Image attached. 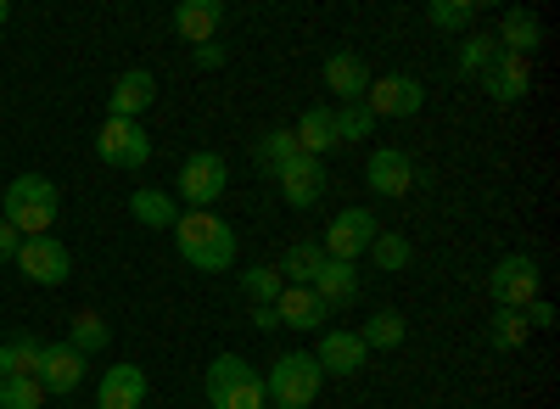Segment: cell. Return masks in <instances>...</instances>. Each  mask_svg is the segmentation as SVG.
Masks as SVG:
<instances>
[{
	"instance_id": "obj_15",
	"label": "cell",
	"mask_w": 560,
	"mask_h": 409,
	"mask_svg": "<svg viewBox=\"0 0 560 409\" xmlns=\"http://www.w3.org/2000/svg\"><path fill=\"white\" fill-rule=\"evenodd\" d=\"M308 292L325 303V308H348L353 297H359V264H342V258H325L319 269H314V281H308Z\"/></svg>"
},
{
	"instance_id": "obj_7",
	"label": "cell",
	"mask_w": 560,
	"mask_h": 409,
	"mask_svg": "<svg viewBox=\"0 0 560 409\" xmlns=\"http://www.w3.org/2000/svg\"><path fill=\"white\" fill-rule=\"evenodd\" d=\"M364 107H370V118H415L420 107H427V84L420 79H409V73H382V79H370V90H364Z\"/></svg>"
},
{
	"instance_id": "obj_4",
	"label": "cell",
	"mask_w": 560,
	"mask_h": 409,
	"mask_svg": "<svg viewBox=\"0 0 560 409\" xmlns=\"http://www.w3.org/2000/svg\"><path fill=\"white\" fill-rule=\"evenodd\" d=\"M208 404L213 409H264L269 393H264V376L242 353H219L208 365Z\"/></svg>"
},
{
	"instance_id": "obj_33",
	"label": "cell",
	"mask_w": 560,
	"mask_h": 409,
	"mask_svg": "<svg viewBox=\"0 0 560 409\" xmlns=\"http://www.w3.org/2000/svg\"><path fill=\"white\" fill-rule=\"evenodd\" d=\"M427 17H432V28H471L477 23V0H432L427 7Z\"/></svg>"
},
{
	"instance_id": "obj_23",
	"label": "cell",
	"mask_w": 560,
	"mask_h": 409,
	"mask_svg": "<svg viewBox=\"0 0 560 409\" xmlns=\"http://www.w3.org/2000/svg\"><path fill=\"white\" fill-rule=\"evenodd\" d=\"M325 84H331V96H342V102H364L370 68L353 51H337V57H325Z\"/></svg>"
},
{
	"instance_id": "obj_22",
	"label": "cell",
	"mask_w": 560,
	"mask_h": 409,
	"mask_svg": "<svg viewBox=\"0 0 560 409\" xmlns=\"http://www.w3.org/2000/svg\"><path fill=\"white\" fill-rule=\"evenodd\" d=\"M493 39H499L504 57H527V51H538V45H544V23L527 7H516V12H504V23H499Z\"/></svg>"
},
{
	"instance_id": "obj_14",
	"label": "cell",
	"mask_w": 560,
	"mask_h": 409,
	"mask_svg": "<svg viewBox=\"0 0 560 409\" xmlns=\"http://www.w3.org/2000/svg\"><path fill=\"white\" fill-rule=\"evenodd\" d=\"M152 102H158V79H152L147 68H129V73H118L113 96H107V118H129V124H140V113H147Z\"/></svg>"
},
{
	"instance_id": "obj_20",
	"label": "cell",
	"mask_w": 560,
	"mask_h": 409,
	"mask_svg": "<svg viewBox=\"0 0 560 409\" xmlns=\"http://www.w3.org/2000/svg\"><path fill=\"white\" fill-rule=\"evenodd\" d=\"M275 314H280V326H292V331H319L325 326V308L308 287H280V297H275Z\"/></svg>"
},
{
	"instance_id": "obj_17",
	"label": "cell",
	"mask_w": 560,
	"mask_h": 409,
	"mask_svg": "<svg viewBox=\"0 0 560 409\" xmlns=\"http://www.w3.org/2000/svg\"><path fill=\"white\" fill-rule=\"evenodd\" d=\"M147 404V371L140 365H113L96 387V409H140Z\"/></svg>"
},
{
	"instance_id": "obj_34",
	"label": "cell",
	"mask_w": 560,
	"mask_h": 409,
	"mask_svg": "<svg viewBox=\"0 0 560 409\" xmlns=\"http://www.w3.org/2000/svg\"><path fill=\"white\" fill-rule=\"evenodd\" d=\"M45 404V387L34 376H7L0 382V409H39Z\"/></svg>"
},
{
	"instance_id": "obj_16",
	"label": "cell",
	"mask_w": 560,
	"mask_h": 409,
	"mask_svg": "<svg viewBox=\"0 0 560 409\" xmlns=\"http://www.w3.org/2000/svg\"><path fill=\"white\" fill-rule=\"evenodd\" d=\"M275 186H280V202L303 213V208H314V202L325 197V163H314V157H298L287 174L275 179Z\"/></svg>"
},
{
	"instance_id": "obj_31",
	"label": "cell",
	"mask_w": 560,
	"mask_h": 409,
	"mask_svg": "<svg viewBox=\"0 0 560 409\" xmlns=\"http://www.w3.org/2000/svg\"><path fill=\"white\" fill-rule=\"evenodd\" d=\"M527 320H522V308H493V320H488V342L499 348V353H516V348H527Z\"/></svg>"
},
{
	"instance_id": "obj_1",
	"label": "cell",
	"mask_w": 560,
	"mask_h": 409,
	"mask_svg": "<svg viewBox=\"0 0 560 409\" xmlns=\"http://www.w3.org/2000/svg\"><path fill=\"white\" fill-rule=\"evenodd\" d=\"M174 247L191 269H202V276H219V269L236 264V231H230L213 208H185L174 219Z\"/></svg>"
},
{
	"instance_id": "obj_26",
	"label": "cell",
	"mask_w": 560,
	"mask_h": 409,
	"mask_svg": "<svg viewBox=\"0 0 560 409\" xmlns=\"http://www.w3.org/2000/svg\"><path fill=\"white\" fill-rule=\"evenodd\" d=\"M39 337H28V331H18V337H7L0 342V382L7 376H34L39 371Z\"/></svg>"
},
{
	"instance_id": "obj_12",
	"label": "cell",
	"mask_w": 560,
	"mask_h": 409,
	"mask_svg": "<svg viewBox=\"0 0 560 409\" xmlns=\"http://www.w3.org/2000/svg\"><path fill=\"white\" fill-rule=\"evenodd\" d=\"M364 186L376 191V197H404V191L415 186V157L398 152V147L370 152V163H364Z\"/></svg>"
},
{
	"instance_id": "obj_18",
	"label": "cell",
	"mask_w": 560,
	"mask_h": 409,
	"mask_svg": "<svg viewBox=\"0 0 560 409\" xmlns=\"http://www.w3.org/2000/svg\"><path fill=\"white\" fill-rule=\"evenodd\" d=\"M482 90L499 102V107H510V102H522L527 90H533V68H527V57H504L499 51V62L482 73Z\"/></svg>"
},
{
	"instance_id": "obj_10",
	"label": "cell",
	"mask_w": 560,
	"mask_h": 409,
	"mask_svg": "<svg viewBox=\"0 0 560 409\" xmlns=\"http://www.w3.org/2000/svg\"><path fill=\"white\" fill-rule=\"evenodd\" d=\"M382 231H376V213L370 208H342L337 219H331V231H325V258H342V264H353L359 253H370V242H376Z\"/></svg>"
},
{
	"instance_id": "obj_35",
	"label": "cell",
	"mask_w": 560,
	"mask_h": 409,
	"mask_svg": "<svg viewBox=\"0 0 560 409\" xmlns=\"http://www.w3.org/2000/svg\"><path fill=\"white\" fill-rule=\"evenodd\" d=\"M280 287H287V281L275 276V264H253V269H242V292H247L253 303H275Z\"/></svg>"
},
{
	"instance_id": "obj_25",
	"label": "cell",
	"mask_w": 560,
	"mask_h": 409,
	"mask_svg": "<svg viewBox=\"0 0 560 409\" xmlns=\"http://www.w3.org/2000/svg\"><path fill=\"white\" fill-rule=\"evenodd\" d=\"M493 62H499V39H493V34H465V39H459V51H454L459 79H482Z\"/></svg>"
},
{
	"instance_id": "obj_3",
	"label": "cell",
	"mask_w": 560,
	"mask_h": 409,
	"mask_svg": "<svg viewBox=\"0 0 560 409\" xmlns=\"http://www.w3.org/2000/svg\"><path fill=\"white\" fill-rule=\"evenodd\" d=\"M319 387H325V371L314 365V353H303V348L280 353L275 371L264 376V393H269L275 409H308L319 398Z\"/></svg>"
},
{
	"instance_id": "obj_24",
	"label": "cell",
	"mask_w": 560,
	"mask_h": 409,
	"mask_svg": "<svg viewBox=\"0 0 560 409\" xmlns=\"http://www.w3.org/2000/svg\"><path fill=\"white\" fill-rule=\"evenodd\" d=\"M298 157H303V152H298V141H292V129H269V135H258V147H253V163H258V174H269V179H280Z\"/></svg>"
},
{
	"instance_id": "obj_6",
	"label": "cell",
	"mask_w": 560,
	"mask_h": 409,
	"mask_svg": "<svg viewBox=\"0 0 560 409\" xmlns=\"http://www.w3.org/2000/svg\"><path fill=\"white\" fill-rule=\"evenodd\" d=\"M230 186V163L219 152H191L179 163V202L185 208H213Z\"/></svg>"
},
{
	"instance_id": "obj_19",
	"label": "cell",
	"mask_w": 560,
	"mask_h": 409,
	"mask_svg": "<svg viewBox=\"0 0 560 409\" xmlns=\"http://www.w3.org/2000/svg\"><path fill=\"white\" fill-rule=\"evenodd\" d=\"M292 141L303 157H331L337 152V129H331V107H303V118L292 124Z\"/></svg>"
},
{
	"instance_id": "obj_28",
	"label": "cell",
	"mask_w": 560,
	"mask_h": 409,
	"mask_svg": "<svg viewBox=\"0 0 560 409\" xmlns=\"http://www.w3.org/2000/svg\"><path fill=\"white\" fill-rule=\"evenodd\" d=\"M129 213H135L140 224H152V231H174V219H179V208L168 202V191H152V186H140V191L129 197Z\"/></svg>"
},
{
	"instance_id": "obj_27",
	"label": "cell",
	"mask_w": 560,
	"mask_h": 409,
	"mask_svg": "<svg viewBox=\"0 0 560 409\" xmlns=\"http://www.w3.org/2000/svg\"><path fill=\"white\" fill-rule=\"evenodd\" d=\"M319 264H325V247H319V242H298V247H287V253H280L275 276H280V281H292V287H308Z\"/></svg>"
},
{
	"instance_id": "obj_36",
	"label": "cell",
	"mask_w": 560,
	"mask_h": 409,
	"mask_svg": "<svg viewBox=\"0 0 560 409\" xmlns=\"http://www.w3.org/2000/svg\"><path fill=\"white\" fill-rule=\"evenodd\" d=\"M370 258H376L382 269H404L409 264V242L404 236H376L370 242Z\"/></svg>"
},
{
	"instance_id": "obj_5",
	"label": "cell",
	"mask_w": 560,
	"mask_h": 409,
	"mask_svg": "<svg viewBox=\"0 0 560 409\" xmlns=\"http://www.w3.org/2000/svg\"><path fill=\"white\" fill-rule=\"evenodd\" d=\"M96 157L107 168H147L152 163V135L129 118H102L96 129Z\"/></svg>"
},
{
	"instance_id": "obj_32",
	"label": "cell",
	"mask_w": 560,
	"mask_h": 409,
	"mask_svg": "<svg viewBox=\"0 0 560 409\" xmlns=\"http://www.w3.org/2000/svg\"><path fill=\"white\" fill-rule=\"evenodd\" d=\"M107 342H113V326L102 320L96 308H79V314H73V348L90 359V353H102Z\"/></svg>"
},
{
	"instance_id": "obj_11",
	"label": "cell",
	"mask_w": 560,
	"mask_h": 409,
	"mask_svg": "<svg viewBox=\"0 0 560 409\" xmlns=\"http://www.w3.org/2000/svg\"><path fill=\"white\" fill-rule=\"evenodd\" d=\"M34 382L45 387V398H62V393H79L84 387V353L73 342H45L39 348V371Z\"/></svg>"
},
{
	"instance_id": "obj_30",
	"label": "cell",
	"mask_w": 560,
	"mask_h": 409,
	"mask_svg": "<svg viewBox=\"0 0 560 409\" xmlns=\"http://www.w3.org/2000/svg\"><path fill=\"white\" fill-rule=\"evenodd\" d=\"M404 331H409V326H404V314H398V308H376V314L364 320L359 342H364L370 353H376V348H387V353H393V348L404 342Z\"/></svg>"
},
{
	"instance_id": "obj_40",
	"label": "cell",
	"mask_w": 560,
	"mask_h": 409,
	"mask_svg": "<svg viewBox=\"0 0 560 409\" xmlns=\"http://www.w3.org/2000/svg\"><path fill=\"white\" fill-rule=\"evenodd\" d=\"M253 326H258V331H280V314H275V303H253Z\"/></svg>"
},
{
	"instance_id": "obj_2",
	"label": "cell",
	"mask_w": 560,
	"mask_h": 409,
	"mask_svg": "<svg viewBox=\"0 0 560 409\" xmlns=\"http://www.w3.org/2000/svg\"><path fill=\"white\" fill-rule=\"evenodd\" d=\"M57 213H62V191L45 174H18L7 186V197H0V219H7L18 236H51Z\"/></svg>"
},
{
	"instance_id": "obj_21",
	"label": "cell",
	"mask_w": 560,
	"mask_h": 409,
	"mask_svg": "<svg viewBox=\"0 0 560 409\" xmlns=\"http://www.w3.org/2000/svg\"><path fill=\"white\" fill-rule=\"evenodd\" d=\"M219 23H224V7H219V0H179V7H174V28L191 39V45H213Z\"/></svg>"
},
{
	"instance_id": "obj_37",
	"label": "cell",
	"mask_w": 560,
	"mask_h": 409,
	"mask_svg": "<svg viewBox=\"0 0 560 409\" xmlns=\"http://www.w3.org/2000/svg\"><path fill=\"white\" fill-rule=\"evenodd\" d=\"M522 320H527V331H549V326H555V303L533 297V303L522 308Z\"/></svg>"
},
{
	"instance_id": "obj_29",
	"label": "cell",
	"mask_w": 560,
	"mask_h": 409,
	"mask_svg": "<svg viewBox=\"0 0 560 409\" xmlns=\"http://www.w3.org/2000/svg\"><path fill=\"white\" fill-rule=\"evenodd\" d=\"M331 129H337V147H359V141H370V135H376V118H370L364 102H342V107L331 113Z\"/></svg>"
},
{
	"instance_id": "obj_41",
	"label": "cell",
	"mask_w": 560,
	"mask_h": 409,
	"mask_svg": "<svg viewBox=\"0 0 560 409\" xmlns=\"http://www.w3.org/2000/svg\"><path fill=\"white\" fill-rule=\"evenodd\" d=\"M7 17H12V7H7V0H0V23H7Z\"/></svg>"
},
{
	"instance_id": "obj_8",
	"label": "cell",
	"mask_w": 560,
	"mask_h": 409,
	"mask_svg": "<svg viewBox=\"0 0 560 409\" xmlns=\"http://www.w3.org/2000/svg\"><path fill=\"white\" fill-rule=\"evenodd\" d=\"M12 264L23 269L34 287H68V276H73V253L57 236H23Z\"/></svg>"
},
{
	"instance_id": "obj_38",
	"label": "cell",
	"mask_w": 560,
	"mask_h": 409,
	"mask_svg": "<svg viewBox=\"0 0 560 409\" xmlns=\"http://www.w3.org/2000/svg\"><path fill=\"white\" fill-rule=\"evenodd\" d=\"M191 62L202 68V73H213V68H224V45L213 39V45H191Z\"/></svg>"
},
{
	"instance_id": "obj_39",
	"label": "cell",
	"mask_w": 560,
	"mask_h": 409,
	"mask_svg": "<svg viewBox=\"0 0 560 409\" xmlns=\"http://www.w3.org/2000/svg\"><path fill=\"white\" fill-rule=\"evenodd\" d=\"M18 247H23V236L12 231L7 219H0V264H12V258H18Z\"/></svg>"
},
{
	"instance_id": "obj_13",
	"label": "cell",
	"mask_w": 560,
	"mask_h": 409,
	"mask_svg": "<svg viewBox=\"0 0 560 409\" xmlns=\"http://www.w3.org/2000/svg\"><path fill=\"white\" fill-rule=\"evenodd\" d=\"M364 359H370V348L359 342V331H325L319 348H314V365L325 376H359Z\"/></svg>"
},
{
	"instance_id": "obj_9",
	"label": "cell",
	"mask_w": 560,
	"mask_h": 409,
	"mask_svg": "<svg viewBox=\"0 0 560 409\" xmlns=\"http://www.w3.org/2000/svg\"><path fill=\"white\" fill-rule=\"evenodd\" d=\"M488 292H493L499 308H527L538 297V258H527V253L499 258L493 276H488Z\"/></svg>"
}]
</instances>
